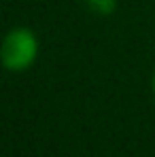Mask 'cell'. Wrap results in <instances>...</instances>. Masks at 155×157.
Returning a JSON list of instances; mask_svg holds the SVG:
<instances>
[{"label":"cell","mask_w":155,"mask_h":157,"mask_svg":"<svg viewBox=\"0 0 155 157\" xmlns=\"http://www.w3.org/2000/svg\"><path fill=\"white\" fill-rule=\"evenodd\" d=\"M38 53L41 43L36 32L26 26H15L0 40V66L6 72L21 75L36 64Z\"/></svg>","instance_id":"obj_1"},{"label":"cell","mask_w":155,"mask_h":157,"mask_svg":"<svg viewBox=\"0 0 155 157\" xmlns=\"http://www.w3.org/2000/svg\"><path fill=\"white\" fill-rule=\"evenodd\" d=\"M85 4L96 15H110L117 9V0H85Z\"/></svg>","instance_id":"obj_2"},{"label":"cell","mask_w":155,"mask_h":157,"mask_svg":"<svg viewBox=\"0 0 155 157\" xmlns=\"http://www.w3.org/2000/svg\"><path fill=\"white\" fill-rule=\"evenodd\" d=\"M151 91H153V98H155V70H153V75H151Z\"/></svg>","instance_id":"obj_3"}]
</instances>
